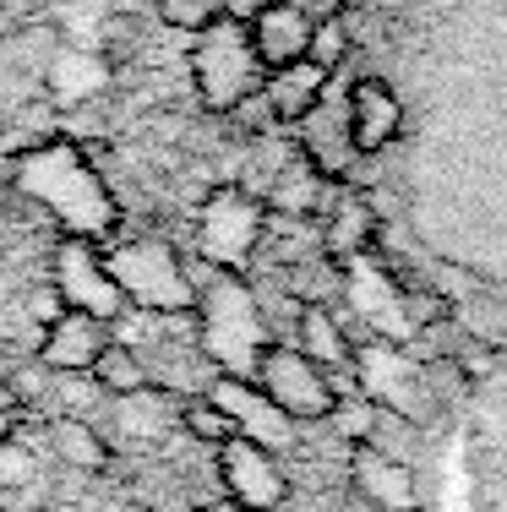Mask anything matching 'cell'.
<instances>
[{"label":"cell","instance_id":"ba28073f","mask_svg":"<svg viewBox=\"0 0 507 512\" xmlns=\"http://www.w3.org/2000/svg\"><path fill=\"white\" fill-rule=\"evenodd\" d=\"M50 273H55V300L66 311L99 316V322H115L126 311V295H120V284L110 278V262H104L99 240L66 235L50 256Z\"/></svg>","mask_w":507,"mask_h":512},{"label":"cell","instance_id":"7a4b0ae2","mask_svg":"<svg viewBox=\"0 0 507 512\" xmlns=\"http://www.w3.org/2000/svg\"><path fill=\"white\" fill-rule=\"evenodd\" d=\"M191 278H197L191 322H197L202 360L213 365V376L251 382L262 355L279 344V338H273V322H268V306H262L257 289L246 284V273H219V267L202 262V267H191Z\"/></svg>","mask_w":507,"mask_h":512},{"label":"cell","instance_id":"8fae6325","mask_svg":"<svg viewBox=\"0 0 507 512\" xmlns=\"http://www.w3.org/2000/svg\"><path fill=\"white\" fill-rule=\"evenodd\" d=\"M349 485H355L377 512H420L415 463L382 453V447H371V442L349 447Z\"/></svg>","mask_w":507,"mask_h":512},{"label":"cell","instance_id":"4fadbf2b","mask_svg":"<svg viewBox=\"0 0 507 512\" xmlns=\"http://www.w3.org/2000/svg\"><path fill=\"white\" fill-rule=\"evenodd\" d=\"M213 404H219L229 420H235V431L240 436H251V442H262V447H273V453H279V447H289L295 442V431H289V414H279L268 404V393H262L257 382H235V376H213Z\"/></svg>","mask_w":507,"mask_h":512},{"label":"cell","instance_id":"ffe728a7","mask_svg":"<svg viewBox=\"0 0 507 512\" xmlns=\"http://www.w3.org/2000/svg\"><path fill=\"white\" fill-rule=\"evenodd\" d=\"M50 442H55V458L77 474H99L110 469V442L93 420H77V414H55L50 420Z\"/></svg>","mask_w":507,"mask_h":512},{"label":"cell","instance_id":"f1b7e54d","mask_svg":"<svg viewBox=\"0 0 507 512\" xmlns=\"http://www.w3.org/2000/svg\"><path fill=\"white\" fill-rule=\"evenodd\" d=\"M202 512H251V507H240V502H229V496H219V502H208Z\"/></svg>","mask_w":507,"mask_h":512},{"label":"cell","instance_id":"cb8c5ba5","mask_svg":"<svg viewBox=\"0 0 507 512\" xmlns=\"http://www.w3.org/2000/svg\"><path fill=\"white\" fill-rule=\"evenodd\" d=\"M328 425H333L338 436H344L349 447H360V442H371V431H377V404H371L360 387H349V393H338Z\"/></svg>","mask_w":507,"mask_h":512},{"label":"cell","instance_id":"d4e9b609","mask_svg":"<svg viewBox=\"0 0 507 512\" xmlns=\"http://www.w3.org/2000/svg\"><path fill=\"white\" fill-rule=\"evenodd\" d=\"M39 480V458L22 436H0V496H17Z\"/></svg>","mask_w":507,"mask_h":512},{"label":"cell","instance_id":"ac0fdd59","mask_svg":"<svg viewBox=\"0 0 507 512\" xmlns=\"http://www.w3.org/2000/svg\"><path fill=\"white\" fill-rule=\"evenodd\" d=\"M110 425L126 442H159V436L180 431V398L164 387H142V393L110 398Z\"/></svg>","mask_w":507,"mask_h":512},{"label":"cell","instance_id":"4316f807","mask_svg":"<svg viewBox=\"0 0 507 512\" xmlns=\"http://www.w3.org/2000/svg\"><path fill=\"white\" fill-rule=\"evenodd\" d=\"M17 409H22V393H17V382H11V371H0V420L17 414Z\"/></svg>","mask_w":507,"mask_h":512},{"label":"cell","instance_id":"52a82bcc","mask_svg":"<svg viewBox=\"0 0 507 512\" xmlns=\"http://www.w3.org/2000/svg\"><path fill=\"white\" fill-rule=\"evenodd\" d=\"M251 382L268 393V404L289 414L295 425H306V420H328L333 404H338V387H333V376L322 371L311 355H300L295 344H273L268 355H262L257 365V376Z\"/></svg>","mask_w":507,"mask_h":512},{"label":"cell","instance_id":"30bf717a","mask_svg":"<svg viewBox=\"0 0 507 512\" xmlns=\"http://www.w3.org/2000/svg\"><path fill=\"white\" fill-rule=\"evenodd\" d=\"M344 115H349V142H355L360 158L388 153L393 142H398V131H404V104H398V93H393L382 77L349 82Z\"/></svg>","mask_w":507,"mask_h":512},{"label":"cell","instance_id":"6da1fadb","mask_svg":"<svg viewBox=\"0 0 507 512\" xmlns=\"http://www.w3.org/2000/svg\"><path fill=\"white\" fill-rule=\"evenodd\" d=\"M11 186L28 202H39L66 235L77 240H104L120 224V202L104 186V175L93 169V158L77 142H39V148H22L11 164Z\"/></svg>","mask_w":507,"mask_h":512},{"label":"cell","instance_id":"f546056e","mask_svg":"<svg viewBox=\"0 0 507 512\" xmlns=\"http://www.w3.org/2000/svg\"><path fill=\"white\" fill-rule=\"evenodd\" d=\"M153 0H115V11H148Z\"/></svg>","mask_w":507,"mask_h":512},{"label":"cell","instance_id":"8992f818","mask_svg":"<svg viewBox=\"0 0 507 512\" xmlns=\"http://www.w3.org/2000/svg\"><path fill=\"white\" fill-rule=\"evenodd\" d=\"M355 387L377 409H393V414H404V420H415V425L437 409L431 371L409 355L398 338H371V344H355Z\"/></svg>","mask_w":507,"mask_h":512},{"label":"cell","instance_id":"83f0119b","mask_svg":"<svg viewBox=\"0 0 507 512\" xmlns=\"http://www.w3.org/2000/svg\"><path fill=\"white\" fill-rule=\"evenodd\" d=\"M268 6H273V0H229V6H224V17H235V22H251L257 11H268Z\"/></svg>","mask_w":507,"mask_h":512},{"label":"cell","instance_id":"d6986e66","mask_svg":"<svg viewBox=\"0 0 507 512\" xmlns=\"http://www.w3.org/2000/svg\"><path fill=\"white\" fill-rule=\"evenodd\" d=\"M295 349H300V355H311L328 376L355 371V344H349V333H344V322L333 316V306H300Z\"/></svg>","mask_w":507,"mask_h":512},{"label":"cell","instance_id":"7c38bea8","mask_svg":"<svg viewBox=\"0 0 507 512\" xmlns=\"http://www.w3.org/2000/svg\"><path fill=\"white\" fill-rule=\"evenodd\" d=\"M110 322H99V316H82V311H60L50 316V327H44L39 338V365L55 376H88L93 360L110 349Z\"/></svg>","mask_w":507,"mask_h":512},{"label":"cell","instance_id":"9a60e30c","mask_svg":"<svg viewBox=\"0 0 507 512\" xmlns=\"http://www.w3.org/2000/svg\"><path fill=\"white\" fill-rule=\"evenodd\" d=\"M311 11L300 6V0H273L268 11H257V17L246 22L251 28V44H257V60L268 71L289 66V60H306V44H311Z\"/></svg>","mask_w":507,"mask_h":512},{"label":"cell","instance_id":"7402d4cb","mask_svg":"<svg viewBox=\"0 0 507 512\" xmlns=\"http://www.w3.org/2000/svg\"><path fill=\"white\" fill-rule=\"evenodd\" d=\"M349 50H355V28H349L344 6H328V17H317V22H311L306 60H311V66H322V71L333 77V71L349 60Z\"/></svg>","mask_w":507,"mask_h":512},{"label":"cell","instance_id":"5b68a950","mask_svg":"<svg viewBox=\"0 0 507 512\" xmlns=\"http://www.w3.org/2000/svg\"><path fill=\"white\" fill-rule=\"evenodd\" d=\"M268 240V207L246 186H213L197 207V262L219 273H246Z\"/></svg>","mask_w":507,"mask_h":512},{"label":"cell","instance_id":"484cf974","mask_svg":"<svg viewBox=\"0 0 507 512\" xmlns=\"http://www.w3.org/2000/svg\"><path fill=\"white\" fill-rule=\"evenodd\" d=\"M224 6H229V0H153L159 22H164V28H175V33H202L208 22L224 17Z\"/></svg>","mask_w":507,"mask_h":512},{"label":"cell","instance_id":"5bb4252c","mask_svg":"<svg viewBox=\"0 0 507 512\" xmlns=\"http://www.w3.org/2000/svg\"><path fill=\"white\" fill-rule=\"evenodd\" d=\"M295 131H300L295 148L306 153L311 164H317L322 175L333 180V186H349V180H355L360 153H355V142H349V115H344V109H333L328 99H322Z\"/></svg>","mask_w":507,"mask_h":512},{"label":"cell","instance_id":"e0dca14e","mask_svg":"<svg viewBox=\"0 0 507 512\" xmlns=\"http://www.w3.org/2000/svg\"><path fill=\"white\" fill-rule=\"evenodd\" d=\"M328 82L333 77L322 66H311V60H289V66H279V71L262 77V99H268V109H273L279 126H300L311 109L328 99Z\"/></svg>","mask_w":507,"mask_h":512},{"label":"cell","instance_id":"9c48e42d","mask_svg":"<svg viewBox=\"0 0 507 512\" xmlns=\"http://www.w3.org/2000/svg\"><path fill=\"white\" fill-rule=\"evenodd\" d=\"M219 453V480H224V496L251 512H273L284 507L289 496V474L273 447L251 442V436H229L224 447H213Z\"/></svg>","mask_w":507,"mask_h":512},{"label":"cell","instance_id":"44dd1931","mask_svg":"<svg viewBox=\"0 0 507 512\" xmlns=\"http://www.w3.org/2000/svg\"><path fill=\"white\" fill-rule=\"evenodd\" d=\"M88 376H93V382H99L110 398H126V393H142V387H153V382H148V365L137 360V349L120 344V338H110V349L93 360Z\"/></svg>","mask_w":507,"mask_h":512},{"label":"cell","instance_id":"3957f363","mask_svg":"<svg viewBox=\"0 0 507 512\" xmlns=\"http://www.w3.org/2000/svg\"><path fill=\"white\" fill-rule=\"evenodd\" d=\"M262 77H268V66L257 60L246 22L219 17L191 39V88H197V104L208 115H235L262 88Z\"/></svg>","mask_w":507,"mask_h":512},{"label":"cell","instance_id":"2e32d148","mask_svg":"<svg viewBox=\"0 0 507 512\" xmlns=\"http://www.w3.org/2000/svg\"><path fill=\"white\" fill-rule=\"evenodd\" d=\"M322 218H328V229H322V256H333L338 267L377 246V207L360 197L355 186H338Z\"/></svg>","mask_w":507,"mask_h":512},{"label":"cell","instance_id":"4dcf8cb0","mask_svg":"<svg viewBox=\"0 0 507 512\" xmlns=\"http://www.w3.org/2000/svg\"><path fill=\"white\" fill-rule=\"evenodd\" d=\"M322 6H349V0H322Z\"/></svg>","mask_w":507,"mask_h":512},{"label":"cell","instance_id":"277c9868","mask_svg":"<svg viewBox=\"0 0 507 512\" xmlns=\"http://www.w3.org/2000/svg\"><path fill=\"white\" fill-rule=\"evenodd\" d=\"M104 262H110V278L120 284L126 306L164 311V316H180V311L197 306V278H191V262L169 246V240H159V235L120 240L115 251H104Z\"/></svg>","mask_w":507,"mask_h":512},{"label":"cell","instance_id":"603a6c76","mask_svg":"<svg viewBox=\"0 0 507 512\" xmlns=\"http://www.w3.org/2000/svg\"><path fill=\"white\" fill-rule=\"evenodd\" d=\"M180 431H186L191 442H202V447H224L229 436H240L235 420H229L208 393H202V398H180Z\"/></svg>","mask_w":507,"mask_h":512}]
</instances>
